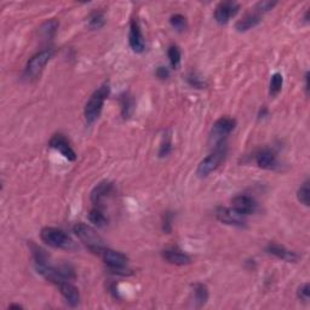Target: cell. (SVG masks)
<instances>
[{
  "label": "cell",
  "mask_w": 310,
  "mask_h": 310,
  "mask_svg": "<svg viewBox=\"0 0 310 310\" xmlns=\"http://www.w3.org/2000/svg\"><path fill=\"white\" fill-rule=\"evenodd\" d=\"M109 95L110 86L108 82H104L103 85H101L100 88L91 95V97L86 102L84 108V117L86 123L91 125V124H94L95 121L100 118L102 110H103L104 102Z\"/></svg>",
  "instance_id": "1"
},
{
  "label": "cell",
  "mask_w": 310,
  "mask_h": 310,
  "mask_svg": "<svg viewBox=\"0 0 310 310\" xmlns=\"http://www.w3.org/2000/svg\"><path fill=\"white\" fill-rule=\"evenodd\" d=\"M73 232L86 247L96 255H100L104 247V241L92 227L85 223H76L73 227Z\"/></svg>",
  "instance_id": "2"
},
{
  "label": "cell",
  "mask_w": 310,
  "mask_h": 310,
  "mask_svg": "<svg viewBox=\"0 0 310 310\" xmlns=\"http://www.w3.org/2000/svg\"><path fill=\"white\" fill-rule=\"evenodd\" d=\"M227 152H228V148H227L226 143H222V145L215 147V150H213L210 155H207L204 160L200 161L196 170L198 176L204 178L207 177L210 174H212L213 171H216L220 166V164L224 161Z\"/></svg>",
  "instance_id": "3"
},
{
  "label": "cell",
  "mask_w": 310,
  "mask_h": 310,
  "mask_svg": "<svg viewBox=\"0 0 310 310\" xmlns=\"http://www.w3.org/2000/svg\"><path fill=\"white\" fill-rule=\"evenodd\" d=\"M53 53H55V51L52 49H45L37 52L34 56H32L27 62V65H25L23 73L24 78L28 79V80L37 79L41 74L44 68H45V66L50 62V60L52 59Z\"/></svg>",
  "instance_id": "4"
},
{
  "label": "cell",
  "mask_w": 310,
  "mask_h": 310,
  "mask_svg": "<svg viewBox=\"0 0 310 310\" xmlns=\"http://www.w3.org/2000/svg\"><path fill=\"white\" fill-rule=\"evenodd\" d=\"M236 127V120L230 117H222L213 124L210 132V145L217 147L222 143H226L228 137Z\"/></svg>",
  "instance_id": "5"
},
{
  "label": "cell",
  "mask_w": 310,
  "mask_h": 310,
  "mask_svg": "<svg viewBox=\"0 0 310 310\" xmlns=\"http://www.w3.org/2000/svg\"><path fill=\"white\" fill-rule=\"evenodd\" d=\"M41 240L46 245L53 248H62L68 250L73 247V241L62 229L55 228V227H45L40 232Z\"/></svg>",
  "instance_id": "6"
},
{
  "label": "cell",
  "mask_w": 310,
  "mask_h": 310,
  "mask_svg": "<svg viewBox=\"0 0 310 310\" xmlns=\"http://www.w3.org/2000/svg\"><path fill=\"white\" fill-rule=\"evenodd\" d=\"M98 256H101L102 260L107 267L114 274H121V275H127V264H129V258L123 252L110 250V248H103Z\"/></svg>",
  "instance_id": "7"
},
{
  "label": "cell",
  "mask_w": 310,
  "mask_h": 310,
  "mask_svg": "<svg viewBox=\"0 0 310 310\" xmlns=\"http://www.w3.org/2000/svg\"><path fill=\"white\" fill-rule=\"evenodd\" d=\"M246 216L241 215L233 207H226L219 206L216 210V218L219 220L220 223L227 226L238 227V228H244L246 227Z\"/></svg>",
  "instance_id": "8"
},
{
  "label": "cell",
  "mask_w": 310,
  "mask_h": 310,
  "mask_svg": "<svg viewBox=\"0 0 310 310\" xmlns=\"http://www.w3.org/2000/svg\"><path fill=\"white\" fill-rule=\"evenodd\" d=\"M239 10H240V5L235 2H222L216 6L215 12V20L218 24H227L228 22L232 20L233 17H235L238 15Z\"/></svg>",
  "instance_id": "9"
},
{
  "label": "cell",
  "mask_w": 310,
  "mask_h": 310,
  "mask_svg": "<svg viewBox=\"0 0 310 310\" xmlns=\"http://www.w3.org/2000/svg\"><path fill=\"white\" fill-rule=\"evenodd\" d=\"M49 146L52 149H55L59 153H61V155L65 156L67 160L69 161L76 160V153L74 152V149L72 148L68 139H67L65 135H62V133H56V135L51 137V139L49 140Z\"/></svg>",
  "instance_id": "10"
},
{
  "label": "cell",
  "mask_w": 310,
  "mask_h": 310,
  "mask_svg": "<svg viewBox=\"0 0 310 310\" xmlns=\"http://www.w3.org/2000/svg\"><path fill=\"white\" fill-rule=\"evenodd\" d=\"M57 289L70 306H78L80 303V292L78 287L74 286L70 280H63L57 284Z\"/></svg>",
  "instance_id": "11"
},
{
  "label": "cell",
  "mask_w": 310,
  "mask_h": 310,
  "mask_svg": "<svg viewBox=\"0 0 310 310\" xmlns=\"http://www.w3.org/2000/svg\"><path fill=\"white\" fill-rule=\"evenodd\" d=\"M129 44L131 49L135 51L136 53H142L146 50L145 38H143L142 31H140L139 23L137 22V20H132L130 23Z\"/></svg>",
  "instance_id": "12"
},
{
  "label": "cell",
  "mask_w": 310,
  "mask_h": 310,
  "mask_svg": "<svg viewBox=\"0 0 310 310\" xmlns=\"http://www.w3.org/2000/svg\"><path fill=\"white\" fill-rule=\"evenodd\" d=\"M255 160L258 167L263 168V170H275L279 166L276 154L269 148L258 150L255 155Z\"/></svg>",
  "instance_id": "13"
},
{
  "label": "cell",
  "mask_w": 310,
  "mask_h": 310,
  "mask_svg": "<svg viewBox=\"0 0 310 310\" xmlns=\"http://www.w3.org/2000/svg\"><path fill=\"white\" fill-rule=\"evenodd\" d=\"M265 252L274 256V257L279 258L281 261L289 262V263H295L299 258V256L296 252L291 251L289 248H286L285 246L276 244V242H269L267 245V247H265Z\"/></svg>",
  "instance_id": "14"
},
{
  "label": "cell",
  "mask_w": 310,
  "mask_h": 310,
  "mask_svg": "<svg viewBox=\"0 0 310 310\" xmlns=\"http://www.w3.org/2000/svg\"><path fill=\"white\" fill-rule=\"evenodd\" d=\"M232 207L238 211V212H240L241 215L248 216L252 215L256 209H257V204H256L255 199H252L251 196L245 195V194H240V195L233 198Z\"/></svg>",
  "instance_id": "15"
},
{
  "label": "cell",
  "mask_w": 310,
  "mask_h": 310,
  "mask_svg": "<svg viewBox=\"0 0 310 310\" xmlns=\"http://www.w3.org/2000/svg\"><path fill=\"white\" fill-rule=\"evenodd\" d=\"M161 256L166 262L174 265H188L191 263L190 256L177 247L166 248L161 252Z\"/></svg>",
  "instance_id": "16"
},
{
  "label": "cell",
  "mask_w": 310,
  "mask_h": 310,
  "mask_svg": "<svg viewBox=\"0 0 310 310\" xmlns=\"http://www.w3.org/2000/svg\"><path fill=\"white\" fill-rule=\"evenodd\" d=\"M114 185L109 181H102L98 183L91 191V201L95 204L96 207H100L101 204L104 199L113 193Z\"/></svg>",
  "instance_id": "17"
},
{
  "label": "cell",
  "mask_w": 310,
  "mask_h": 310,
  "mask_svg": "<svg viewBox=\"0 0 310 310\" xmlns=\"http://www.w3.org/2000/svg\"><path fill=\"white\" fill-rule=\"evenodd\" d=\"M262 22V16L260 11L255 12H248L246 14L244 17L240 18L235 23V30L240 33H245V32L252 30V28L257 27Z\"/></svg>",
  "instance_id": "18"
},
{
  "label": "cell",
  "mask_w": 310,
  "mask_h": 310,
  "mask_svg": "<svg viewBox=\"0 0 310 310\" xmlns=\"http://www.w3.org/2000/svg\"><path fill=\"white\" fill-rule=\"evenodd\" d=\"M119 102L121 117L125 120L129 119V118H131V115L133 114V110H135V100H133V97L129 92H124V94L120 95Z\"/></svg>",
  "instance_id": "19"
},
{
  "label": "cell",
  "mask_w": 310,
  "mask_h": 310,
  "mask_svg": "<svg viewBox=\"0 0 310 310\" xmlns=\"http://www.w3.org/2000/svg\"><path fill=\"white\" fill-rule=\"evenodd\" d=\"M193 295H194V302H195V305L198 308H203V306L207 303V300H209L210 292L205 284L198 283L193 286Z\"/></svg>",
  "instance_id": "20"
},
{
  "label": "cell",
  "mask_w": 310,
  "mask_h": 310,
  "mask_svg": "<svg viewBox=\"0 0 310 310\" xmlns=\"http://www.w3.org/2000/svg\"><path fill=\"white\" fill-rule=\"evenodd\" d=\"M86 22H88V27L90 28L91 31H96V30H101L102 27H104L107 20H105V15L103 11L95 10L88 16Z\"/></svg>",
  "instance_id": "21"
},
{
  "label": "cell",
  "mask_w": 310,
  "mask_h": 310,
  "mask_svg": "<svg viewBox=\"0 0 310 310\" xmlns=\"http://www.w3.org/2000/svg\"><path fill=\"white\" fill-rule=\"evenodd\" d=\"M89 220L94 224L95 227H97V228H103L108 224V218L105 217L104 212L102 211L100 207H95V209H92L90 212H89Z\"/></svg>",
  "instance_id": "22"
},
{
  "label": "cell",
  "mask_w": 310,
  "mask_h": 310,
  "mask_svg": "<svg viewBox=\"0 0 310 310\" xmlns=\"http://www.w3.org/2000/svg\"><path fill=\"white\" fill-rule=\"evenodd\" d=\"M187 82L189 84L191 88L198 89V90H203V89L207 88V81L206 79L204 78L203 75L200 74L199 72H196V70H191L187 74Z\"/></svg>",
  "instance_id": "23"
},
{
  "label": "cell",
  "mask_w": 310,
  "mask_h": 310,
  "mask_svg": "<svg viewBox=\"0 0 310 310\" xmlns=\"http://www.w3.org/2000/svg\"><path fill=\"white\" fill-rule=\"evenodd\" d=\"M60 23L56 20H49L40 27V34L44 39H51L53 38V35L56 34L57 28H59Z\"/></svg>",
  "instance_id": "24"
},
{
  "label": "cell",
  "mask_w": 310,
  "mask_h": 310,
  "mask_svg": "<svg viewBox=\"0 0 310 310\" xmlns=\"http://www.w3.org/2000/svg\"><path fill=\"white\" fill-rule=\"evenodd\" d=\"M167 57H168V61H170V65L172 68L174 69L180 68L181 61H182V52H181L180 47H178L177 45L168 46Z\"/></svg>",
  "instance_id": "25"
},
{
  "label": "cell",
  "mask_w": 310,
  "mask_h": 310,
  "mask_svg": "<svg viewBox=\"0 0 310 310\" xmlns=\"http://www.w3.org/2000/svg\"><path fill=\"white\" fill-rule=\"evenodd\" d=\"M171 152H172V136L170 131H167L161 139L160 148H159V158H166V156L171 154Z\"/></svg>",
  "instance_id": "26"
},
{
  "label": "cell",
  "mask_w": 310,
  "mask_h": 310,
  "mask_svg": "<svg viewBox=\"0 0 310 310\" xmlns=\"http://www.w3.org/2000/svg\"><path fill=\"white\" fill-rule=\"evenodd\" d=\"M284 85V76L280 73H275L273 74L270 79V84H269V94L271 97H275V96L279 95V92L281 91Z\"/></svg>",
  "instance_id": "27"
},
{
  "label": "cell",
  "mask_w": 310,
  "mask_h": 310,
  "mask_svg": "<svg viewBox=\"0 0 310 310\" xmlns=\"http://www.w3.org/2000/svg\"><path fill=\"white\" fill-rule=\"evenodd\" d=\"M170 24L172 25V28H174V30L180 32V33L184 32L188 27L187 18H185V16L181 15V14L172 15L170 17Z\"/></svg>",
  "instance_id": "28"
},
{
  "label": "cell",
  "mask_w": 310,
  "mask_h": 310,
  "mask_svg": "<svg viewBox=\"0 0 310 310\" xmlns=\"http://www.w3.org/2000/svg\"><path fill=\"white\" fill-rule=\"evenodd\" d=\"M297 199H298L299 203L303 204L304 206L310 205V189H309L308 180L299 187L298 191H297Z\"/></svg>",
  "instance_id": "29"
},
{
  "label": "cell",
  "mask_w": 310,
  "mask_h": 310,
  "mask_svg": "<svg viewBox=\"0 0 310 310\" xmlns=\"http://www.w3.org/2000/svg\"><path fill=\"white\" fill-rule=\"evenodd\" d=\"M297 297H298L300 300H303L304 303L309 302V298H310V285H309V283L303 284V285H300L298 287V290H297Z\"/></svg>",
  "instance_id": "30"
},
{
  "label": "cell",
  "mask_w": 310,
  "mask_h": 310,
  "mask_svg": "<svg viewBox=\"0 0 310 310\" xmlns=\"http://www.w3.org/2000/svg\"><path fill=\"white\" fill-rule=\"evenodd\" d=\"M155 75H156V78L159 79V80L164 81V80H167V79L170 78L171 72H170V69L167 68V67L159 66L155 70Z\"/></svg>",
  "instance_id": "31"
},
{
  "label": "cell",
  "mask_w": 310,
  "mask_h": 310,
  "mask_svg": "<svg viewBox=\"0 0 310 310\" xmlns=\"http://www.w3.org/2000/svg\"><path fill=\"white\" fill-rule=\"evenodd\" d=\"M276 4H277L276 2H268V0H265V2H260L257 5H256V10L260 12H268L273 10L274 6H276Z\"/></svg>",
  "instance_id": "32"
},
{
  "label": "cell",
  "mask_w": 310,
  "mask_h": 310,
  "mask_svg": "<svg viewBox=\"0 0 310 310\" xmlns=\"http://www.w3.org/2000/svg\"><path fill=\"white\" fill-rule=\"evenodd\" d=\"M172 218H174V216H172L171 212H166L165 217H164V223H162V230H164L165 233H171L172 230Z\"/></svg>",
  "instance_id": "33"
},
{
  "label": "cell",
  "mask_w": 310,
  "mask_h": 310,
  "mask_svg": "<svg viewBox=\"0 0 310 310\" xmlns=\"http://www.w3.org/2000/svg\"><path fill=\"white\" fill-rule=\"evenodd\" d=\"M309 79H310V74H309V72H306L305 73V75H304V89H305V94H306V96L309 95Z\"/></svg>",
  "instance_id": "34"
},
{
  "label": "cell",
  "mask_w": 310,
  "mask_h": 310,
  "mask_svg": "<svg viewBox=\"0 0 310 310\" xmlns=\"http://www.w3.org/2000/svg\"><path fill=\"white\" fill-rule=\"evenodd\" d=\"M268 115V109L265 107H263L262 108V109L260 110V114H258V117H260V119L261 118H264V117H267Z\"/></svg>",
  "instance_id": "35"
},
{
  "label": "cell",
  "mask_w": 310,
  "mask_h": 310,
  "mask_svg": "<svg viewBox=\"0 0 310 310\" xmlns=\"http://www.w3.org/2000/svg\"><path fill=\"white\" fill-rule=\"evenodd\" d=\"M22 308H23V306L20 305V304H10V305H9V309H11V310L12 309H22Z\"/></svg>",
  "instance_id": "36"
},
{
  "label": "cell",
  "mask_w": 310,
  "mask_h": 310,
  "mask_svg": "<svg viewBox=\"0 0 310 310\" xmlns=\"http://www.w3.org/2000/svg\"><path fill=\"white\" fill-rule=\"evenodd\" d=\"M304 22H305V23H309V11H306V12H305V15H304Z\"/></svg>",
  "instance_id": "37"
}]
</instances>
